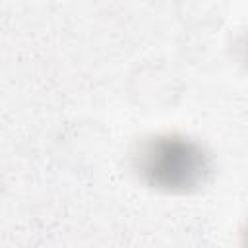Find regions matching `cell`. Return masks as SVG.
Returning a JSON list of instances; mask_svg holds the SVG:
<instances>
[{
    "mask_svg": "<svg viewBox=\"0 0 248 248\" xmlns=\"http://www.w3.org/2000/svg\"><path fill=\"white\" fill-rule=\"evenodd\" d=\"M130 165L141 184L163 194L198 192L213 172L209 151L200 141L176 132L141 138L130 153Z\"/></svg>",
    "mask_w": 248,
    "mask_h": 248,
    "instance_id": "1",
    "label": "cell"
}]
</instances>
